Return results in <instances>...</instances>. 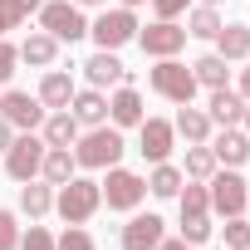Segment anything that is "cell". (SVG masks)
<instances>
[{"mask_svg":"<svg viewBox=\"0 0 250 250\" xmlns=\"http://www.w3.org/2000/svg\"><path fill=\"white\" fill-rule=\"evenodd\" d=\"M74 5H79V10H83V5H108V0H74Z\"/></svg>","mask_w":250,"mask_h":250,"instance_id":"obj_42","label":"cell"},{"mask_svg":"<svg viewBox=\"0 0 250 250\" xmlns=\"http://www.w3.org/2000/svg\"><path fill=\"white\" fill-rule=\"evenodd\" d=\"M83 79H88V88H118V83H128V69L113 49H98L93 59H83Z\"/></svg>","mask_w":250,"mask_h":250,"instance_id":"obj_14","label":"cell"},{"mask_svg":"<svg viewBox=\"0 0 250 250\" xmlns=\"http://www.w3.org/2000/svg\"><path fill=\"white\" fill-rule=\"evenodd\" d=\"M123 128H108V123H98V128H88L79 143H74V162L88 167V172H103V167H118L123 157Z\"/></svg>","mask_w":250,"mask_h":250,"instance_id":"obj_1","label":"cell"},{"mask_svg":"<svg viewBox=\"0 0 250 250\" xmlns=\"http://www.w3.org/2000/svg\"><path fill=\"white\" fill-rule=\"evenodd\" d=\"M69 113L79 118V128H98V123H108V93L103 88H74Z\"/></svg>","mask_w":250,"mask_h":250,"instance_id":"obj_17","label":"cell"},{"mask_svg":"<svg viewBox=\"0 0 250 250\" xmlns=\"http://www.w3.org/2000/svg\"><path fill=\"white\" fill-rule=\"evenodd\" d=\"M221 15H216V5H196L191 15H187V35H196V40H216L221 35Z\"/></svg>","mask_w":250,"mask_h":250,"instance_id":"obj_29","label":"cell"},{"mask_svg":"<svg viewBox=\"0 0 250 250\" xmlns=\"http://www.w3.org/2000/svg\"><path fill=\"white\" fill-rule=\"evenodd\" d=\"M20 211H25L30 221L49 216V211H54V187H49V182H25V187H20Z\"/></svg>","mask_w":250,"mask_h":250,"instance_id":"obj_24","label":"cell"},{"mask_svg":"<svg viewBox=\"0 0 250 250\" xmlns=\"http://www.w3.org/2000/svg\"><path fill=\"white\" fill-rule=\"evenodd\" d=\"M44 103L40 98H30V93H20V88H10V93H0V118L10 123L15 133H35L40 123H44Z\"/></svg>","mask_w":250,"mask_h":250,"instance_id":"obj_10","label":"cell"},{"mask_svg":"<svg viewBox=\"0 0 250 250\" xmlns=\"http://www.w3.org/2000/svg\"><path fill=\"white\" fill-rule=\"evenodd\" d=\"M20 250H59V240H54L44 226H30V230L20 235Z\"/></svg>","mask_w":250,"mask_h":250,"instance_id":"obj_32","label":"cell"},{"mask_svg":"<svg viewBox=\"0 0 250 250\" xmlns=\"http://www.w3.org/2000/svg\"><path fill=\"white\" fill-rule=\"evenodd\" d=\"M20 59H25V64H35V69H49V64L59 59V40H54V35H44V30H35V35H25Z\"/></svg>","mask_w":250,"mask_h":250,"instance_id":"obj_21","label":"cell"},{"mask_svg":"<svg viewBox=\"0 0 250 250\" xmlns=\"http://www.w3.org/2000/svg\"><path fill=\"white\" fill-rule=\"evenodd\" d=\"M59 250H98V245H93V235H88L83 226H69V230L59 235Z\"/></svg>","mask_w":250,"mask_h":250,"instance_id":"obj_33","label":"cell"},{"mask_svg":"<svg viewBox=\"0 0 250 250\" xmlns=\"http://www.w3.org/2000/svg\"><path fill=\"white\" fill-rule=\"evenodd\" d=\"M177 138H187V143H206L211 138V113L206 108H191V103H182V113H177Z\"/></svg>","mask_w":250,"mask_h":250,"instance_id":"obj_23","label":"cell"},{"mask_svg":"<svg viewBox=\"0 0 250 250\" xmlns=\"http://www.w3.org/2000/svg\"><path fill=\"white\" fill-rule=\"evenodd\" d=\"M245 103H250V54H245V74H240V88H235Z\"/></svg>","mask_w":250,"mask_h":250,"instance_id":"obj_37","label":"cell"},{"mask_svg":"<svg viewBox=\"0 0 250 250\" xmlns=\"http://www.w3.org/2000/svg\"><path fill=\"white\" fill-rule=\"evenodd\" d=\"M201 5H216V0H201Z\"/></svg>","mask_w":250,"mask_h":250,"instance_id":"obj_45","label":"cell"},{"mask_svg":"<svg viewBox=\"0 0 250 250\" xmlns=\"http://www.w3.org/2000/svg\"><path fill=\"white\" fill-rule=\"evenodd\" d=\"M118 5H128V10H138V5H147V0H118Z\"/></svg>","mask_w":250,"mask_h":250,"instance_id":"obj_41","label":"cell"},{"mask_svg":"<svg viewBox=\"0 0 250 250\" xmlns=\"http://www.w3.org/2000/svg\"><path fill=\"white\" fill-rule=\"evenodd\" d=\"M216 167H221L216 152H211L206 143H191V147H187V167H182V177H187V182H206Z\"/></svg>","mask_w":250,"mask_h":250,"instance_id":"obj_26","label":"cell"},{"mask_svg":"<svg viewBox=\"0 0 250 250\" xmlns=\"http://www.w3.org/2000/svg\"><path fill=\"white\" fill-rule=\"evenodd\" d=\"M35 15H40V30L54 35L59 44H74V40L88 35V20H83V10L74 5V0H44Z\"/></svg>","mask_w":250,"mask_h":250,"instance_id":"obj_5","label":"cell"},{"mask_svg":"<svg viewBox=\"0 0 250 250\" xmlns=\"http://www.w3.org/2000/svg\"><path fill=\"white\" fill-rule=\"evenodd\" d=\"M240 123H245V138H250V103H245V113H240Z\"/></svg>","mask_w":250,"mask_h":250,"instance_id":"obj_40","label":"cell"},{"mask_svg":"<svg viewBox=\"0 0 250 250\" xmlns=\"http://www.w3.org/2000/svg\"><path fill=\"white\" fill-rule=\"evenodd\" d=\"M98 206H103V191H98V182H88V177H69V182L54 191V211H59L69 226H83Z\"/></svg>","mask_w":250,"mask_h":250,"instance_id":"obj_4","label":"cell"},{"mask_svg":"<svg viewBox=\"0 0 250 250\" xmlns=\"http://www.w3.org/2000/svg\"><path fill=\"white\" fill-rule=\"evenodd\" d=\"M10 143H15V128H10V123H5V118H0V152H5Z\"/></svg>","mask_w":250,"mask_h":250,"instance_id":"obj_38","label":"cell"},{"mask_svg":"<svg viewBox=\"0 0 250 250\" xmlns=\"http://www.w3.org/2000/svg\"><path fill=\"white\" fill-rule=\"evenodd\" d=\"M0 40H5V25H0Z\"/></svg>","mask_w":250,"mask_h":250,"instance_id":"obj_44","label":"cell"},{"mask_svg":"<svg viewBox=\"0 0 250 250\" xmlns=\"http://www.w3.org/2000/svg\"><path fill=\"white\" fill-rule=\"evenodd\" d=\"M108 118H113V128H138V123L147 118L143 113V93L133 83H118V93L108 98Z\"/></svg>","mask_w":250,"mask_h":250,"instance_id":"obj_15","label":"cell"},{"mask_svg":"<svg viewBox=\"0 0 250 250\" xmlns=\"http://www.w3.org/2000/svg\"><path fill=\"white\" fill-rule=\"evenodd\" d=\"M216 54H221L226 64L245 59V54H250V25H221V35H216Z\"/></svg>","mask_w":250,"mask_h":250,"instance_id":"obj_25","label":"cell"},{"mask_svg":"<svg viewBox=\"0 0 250 250\" xmlns=\"http://www.w3.org/2000/svg\"><path fill=\"white\" fill-rule=\"evenodd\" d=\"M40 162H44V138L15 133V143L5 147V172H10L15 182H35V177H40Z\"/></svg>","mask_w":250,"mask_h":250,"instance_id":"obj_9","label":"cell"},{"mask_svg":"<svg viewBox=\"0 0 250 250\" xmlns=\"http://www.w3.org/2000/svg\"><path fill=\"white\" fill-rule=\"evenodd\" d=\"M177 201H182V240L187 245H206L211 240V201H206V182H182V191H177Z\"/></svg>","mask_w":250,"mask_h":250,"instance_id":"obj_2","label":"cell"},{"mask_svg":"<svg viewBox=\"0 0 250 250\" xmlns=\"http://www.w3.org/2000/svg\"><path fill=\"white\" fill-rule=\"evenodd\" d=\"M206 113H211V123H221V128H235V123H240V113H245V98H240L230 83H226V88H211Z\"/></svg>","mask_w":250,"mask_h":250,"instance_id":"obj_20","label":"cell"},{"mask_svg":"<svg viewBox=\"0 0 250 250\" xmlns=\"http://www.w3.org/2000/svg\"><path fill=\"white\" fill-rule=\"evenodd\" d=\"M162 235H167V221L162 216H133L128 226H123V250H157L162 245Z\"/></svg>","mask_w":250,"mask_h":250,"instance_id":"obj_13","label":"cell"},{"mask_svg":"<svg viewBox=\"0 0 250 250\" xmlns=\"http://www.w3.org/2000/svg\"><path fill=\"white\" fill-rule=\"evenodd\" d=\"M40 138H44V147H74L79 143V118L69 113V108H59V113H44V123H40Z\"/></svg>","mask_w":250,"mask_h":250,"instance_id":"obj_18","label":"cell"},{"mask_svg":"<svg viewBox=\"0 0 250 250\" xmlns=\"http://www.w3.org/2000/svg\"><path fill=\"white\" fill-rule=\"evenodd\" d=\"M226 250H250V221L245 216H226Z\"/></svg>","mask_w":250,"mask_h":250,"instance_id":"obj_31","label":"cell"},{"mask_svg":"<svg viewBox=\"0 0 250 250\" xmlns=\"http://www.w3.org/2000/svg\"><path fill=\"white\" fill-rule=\"evenodd\" d=\"M206 201H211L216 216H245V201H250L245 177H240L235 167H230V172H211V177H206Z\"/></svg>","mask_w":250,"mask_h":250,"instance_id":"obj_6","label":"cell"},{"mask_svg":"<svg viewBox=\"0 0 250 250\" xmlns=\"http://www.w3.org/2000/svg\"><path fill=\"white\" fill-rule=\"evenodd\" d=\"M108 211H138L143 196H147V177L128 172V167H108V182H98Z\"/></svg>","mask_w":250,"mask_h":250,"instance_id":"obj_7","label":"cell"},{"mask_svg":"<svg viewBox=\"0 0 250 250\" xmlns=\"http://www.w3.org/2000/svg\"><path fill=\"white\" fill-rule=\"evenodd\" d=\"M88 35H93V44H98V49H123L128 40H138V15H133L128 5L103 10V15L88 25Z\"/></svg>","mask_w":250,"mask_h":250,"instance_id":"obj_8","label":"cell"},{"mask_svg":"<svg viewBox=\"0 0 250 250\" xmlns=\"http://www.w3.org/2000/svg\"><path fill=\"white\" fill-rule=\"evenodd\" d=\"M172 143H177V128L167 118H143L138 123V152L147 162H167L172 157Z\"/></svg>","mask_w":250,"mask_h":250,"instance_id":"obj_12","label":"cell"},{"mask_svg":"<svg viewBox=\"0 0 250 250\" xmlns=\"http://www.w3.org/2000/svg\"><path fill=\"white\" fill-rule=\"evenodd\" d=\"M0 250H20V221L10 211H0Z\"/></svg>","mask_w":250,"mask_h":250,"instance_id":"obj_34","label":"cell"},{"mask_svg":"<svg viewBox=\"0 0 250 250\" xmlns=\"http://www.w3.org/2000/svg\"><path fill=\"white\" fill-rule=\"evenodd\" d=\"M206 147L216 152L221 167H240V162L250 157V138H245V128H221L216 138H206Z\"/></svg>","mask_w":250,"mask_h":250,"instance_id":"obj_16","label":"cell"},{"mask_svg":"<svg viewBox=\"0 0 250 250\" xmlns=\"http://www.w3.org/2000/svg\"><path fill=\"white\" fill-rule=\"evenodd\" d=\"M147 83H152V93H162V98L177 103V108L191 103L196 88H201L196 74H191V64H177V54H172V59H157V64L147 69Z\"/></svg>","mask_w":250,"mask_h":250,"instance_id":"obj_3","label":"cell"},{"mask_svg":"<svg viewBox=\"0 0 250 250\" xmlns=\"http://www.w3.org/2000/svg\"><path fill=\"white\" fill-rule=\"evenodd\" d=\"M15 64H20V44H5V40H0V83L15 74Z\"/></svg>","mask_w":250,"mask_h":250,"instance_id":"obj_35","label":"cell"},{"mask_svg":"<svg viewBox=\"0 0 250 250\" xmlns=\"http://www.w3.org/2000/svg\"><path fill=\"white\" fill-rule=\"evenodd\" d=\"M138 44H143V54H152V59H172V54L187 44V25H177V20H157V25L138 30Z\"/></svg>","mask_w":250,"mask_h":250,"instance_id":"obj_11","label":"cell"},{"mask_svg":"<svg viewBox=\"0 0 250 250\" xmlns=\"http://www.w3.org/2000/svg\"><path fill=\"white\" fill-rule=\"evenodd\" d=\"M79 172V162H74V152L69 147H44V162H40V177L49 182V187H64L69 177Z\"/></svg>","mask_w":250,"mask_h":250,"instance_id":"obj_22","label":"cell"},{"mask_svg":"<svg viewBox=\"0 0 250 250\" xmlns=\"http://www.w3.org/2000/svg\"><path fill=\"white\" fill-rule=\"evenodd\" d=\"M40 5H44V0H0V25H5V30H15V25H25Z\"/></svg>","mask_w":250,"mask_h":250,"instance_id":"obj_30","label":"cell"},{"mask_svg":"<svg viewBox=\"0 0 250 250\" xmlns=\"http://www.w3.org/2000/svg\"><path fill=\"white\" fill-rule=\"evenodd\" d=\"M191 74H196V83H201V88H226V74H230V64H226L221 54H201V59L191 64Z\"/></svg>","mask_w":250,"mask_h":250,"instance_id":"obj_28","label":"cell"},{"mask_svg":"<svg viewBox=\"0 0 250 250\" xmlns=\"http://www.w3.org/2000/svg\"><path fill=\"white\" fill-rule=\"evenodd\" d=\"M191 5V0H152V10H157V20H177L182 10Z\"/></svg>","mask_w":250,"mask_h":250,"instance_id":"obj_36","label":"cell"},{"mask_svg":"<svg viewBox=\"0 0 250 250\" xmlns=\"http://www.w3.org/2000/svg\"><path fill=\"white\" fill-rule=\"evenodd\" d=\"M49 113H59V108H69L74 103V79L64 74V69H49L44 79H40V93H35Z\"/></svg>","mask_w":250,"mask_h":250,"instance_id":"obj_19","label":"cell"},{"mask_svg":"<svg viewBox=\"0 0 250 250\" xmlns=\"http://www.w3.org/2000/svg\"><path fill=\"white\" fill-rule=\"evenodd\" d=\"M245 221H250V201H245Z\"/></svg>","mask_w":250,"mask_h":250,"instance_id":"obj_43","label":"cell"},{"mask_svg":"<svg viewBox=\"0 0 250 250\" xmlns=\"http://www.w3.org/2000/svg\"><path fill=\"white\" fill-rule=\"evenodd\" d=\"M157 250H191V245H187L182 235H177V240H167V235H162V245H157Z\"/></svg>","mask_w":250,"mask_h":250,"instance_id":"obj_39","label":"cell"},{"mask_svg":"<svg viewBox=\"0 0 250 250\" xmlns=\"http://www.w3.org/2000/svg\"><path fill=\"white\" fill-rule=\"evenodd\" d=\"M182 182H187V177H182V167H172V162H152V177H147V191L167 201V196H177V191H182Z\"/></svg>","mask_w":250,"mask_h":250,"instance_id":"obj_27","label":"cell"}]
</instances>
